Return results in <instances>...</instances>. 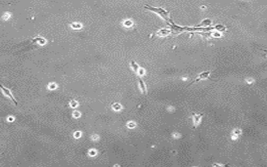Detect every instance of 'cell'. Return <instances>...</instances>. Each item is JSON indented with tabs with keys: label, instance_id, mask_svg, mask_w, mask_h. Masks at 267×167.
Returning <instances> with one entry per match:
<instances>
[{
	"label": "cell",
	"instance_id": "obj_1",
	"mask_svg": "<svg viewBox=\"0 0 267 167\" xmlns=\"http://www.w3.org/2000/svg\"><path fill=\"white\" fill-rule=\"evenodd\" d=\"M146 8L149 9V10L151 11H153L156 12L157 14L159 15L164 20H168L169 19V14L168 12H166L165 10H164L163 9L161 8H154L152 7H151L150 6H146Z\"/></svg>",
	"mask_w": 267,
	"mask_h": 167
},
{
	"label": "cell",
	"instance_id": "obj_2",
	"mask_svg": "<svg viewBox=\"0 0 267 167\" xmlns=\"http://www.w3.org/2000/svg\"><path fill=\"white\" fill-rule=\"evenodd\" d=\"M210 72H209V71L204 72L200 73V74L198 75V77L195 79V81H194L193 82H192L191 83V84H192L193 83L199 82V81H201V80H202V79H205L208 78L209 77V76H210Z\"/></svg>",
	"mask_w": 267,
	"mask_h": 167
},
{
	"label": "cell",
	"instance_id": "obj_3",
	"mask_svg": "<svg viewBox=\"0 0 267 167\" xmlns=\"http://www.w3.org/2000/svg\"><path fill=\"white\" fill-rule=\"evenodd\" d=\"M138 81H139V88L141 90V92H142V93L143 94H146L147 93V88H146V85L145 84H144V83L143 82V80H141V78H139L138 79Z\"/></svg>",
	"mask_w": 267,
	"mask_h": 167
},
{
	"label": "cell",
	"instance_id": "obj_4",
	"mask_svg": "<svg viewBox=\"0 0 267 167\" xmlns=\"http://www.w3.org/2000/svg\"><path fill=\"white\" fill-rule=\"evenodd\" d=\"M202 117V114H193V118H194V124L195 126H197L199 124V122L201 119V118Z\"/></svg>",
	"mask_w": 267,
	"mask_h": 167
},
{
	"label": "cell",
	"instance_id": "obj_5",
	"mask_svg": "<svg viewBox=\"0 0 267 167\" xmlns=\"http://www.w3.org/2000/svg\"><path fill=\"white\" fill-rule=\"evenodd\" d=\"M130 64V66L131 67V69H133V70L135 73H137L138 70H139V69L140 68V67H139V66L138 65V64L136 62L133 61H131Z\"/></svg>",
	"mask_w": 267,
	"mask_h": 167
},
{
	"label": "cell",
	"instance_id": "obj_6",
	"mask_svg": "<svg viewBox=\"0 0 267 167\" xmlns=\"http://www.w3.org/2000/svg\"><path fill=\"white\" fill-rule=\"evenodd\" d=\"M170 30H169L168 29H163L160 30L158 32H157V35H159V36L164 37V36H167V35H168L169 34H170Z\"/></svg>",
	"mask_w": 267,
	"mask_h": 167
},
{
	"label": "cell",
	"instance_id": "obj_7",
	"mask_svg": "<svg viewBox=\"0 0 267 167\" xmlns=\"http://www.w3.org/2000/svg\"><path fill=\"white\" fill-rule=\"evenodd\" d=\"M144 73H145V70H144L143 68H141V67H140V68L139 69V70H138V72L137 73L139 75V76L144 75Z\"/></svg>",
	"mask_w": 267,
	"mask_h": 167
},
{
	"label": "cell",
	"instance_id": "obj_8",
	"mask_svg": "<svg viewBox=\"0 0 267 167\" xmlns=\"http://www.w3.org/2000/svg\"><path fill=\"white\" fill-rule=\"evenodd\" d=\"M128 127L130 128H133L136 126V124L133 122H130L129 123L127 124Z\"/></svg>",
	"mask_w": 267,
	"mask_h": 167
},
{
	"label": "cell",
	"instance_id": "obj_9",
	"mask_svg": "<svg viewBox=\"0 0 267 167\" xmlns=\"http://www.w3.org/2000/svg\"><path fill=\"white\" fill-rule=\"evenodd\" d=\"M114 108L115 110H120V109H121V106L120 105V104H115V107H114Z\"/></svg>",
	"mask_w": 267,
	"mask_h": 167
},
{
	"label": "cell",
	"instance_id": "obj_10",
	"mask_svg": "<svg viewBox=\"0 0 267 167\" xmlns=\"http://www.w3.org/2000/svg\"><path fill=\"white\" fill-rule=\"evenodd\" d=\"M125 25L126 26H130L131 25V22L130 21H126L125 22Z\"/></svg>",
	"mask_w": 267,
	"mask_h": 167
}]
</instances>
